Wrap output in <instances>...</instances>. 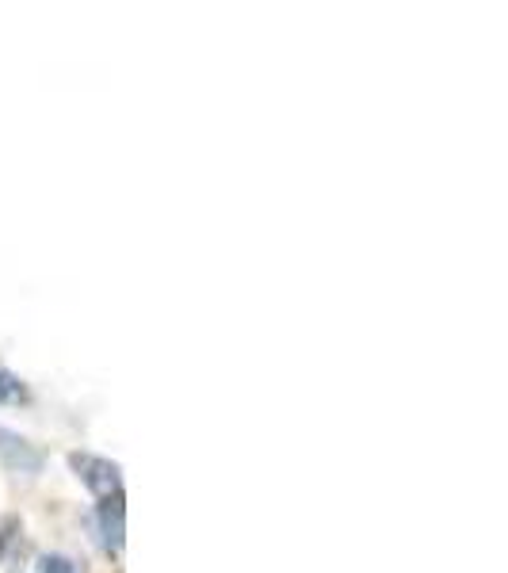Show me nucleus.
Instances as JSON below:
<instances>
[{"label": "nucleus", "instance_id": "obj_1", "mask_svg": "<svg viewBox=\"0 0 508 573\" xmlns=\"http://www.w3.org/2000/svg\"><path fill=\"white\" fill-rule=\"evenodd\" d=\"M69 467H73V474H77L96 497L123 493V478H119V467H115L111 459L88 455V451H73V455H69Z\"/></svg>", "mask_w": 508, "mask_h": 573}, {"label": "nucleus", "instance_id": "obj_2", "mask_svg": "<svg viewBox=\"0 0 508 573\" xmlns=\"http://www.w3.org/2000/svg\"><path fill=\"white\" fill-rule=\"evenodd\" d=\"M0 463L12 470V474H39L46 459L27 436L12 432V428H0Z\"/></svg>", "mask_w": 508, "mask_h": 573}, {"label": "nucleus", "instance_id": "obj_3", "mask_svg": "<svg viewBox=\"0 0 508 573\" xmlns=\"http://www.w3.org/2000/svg\"><path fill=\"white\" fill-rule=\"evenodd\" d=\"M96 524H100V543H104V551L107 554L123 551V539H127V501H123V493L100 497Z\"/></svg>", "mask_w": 508, "mask_h": 573}, {"label": "nucleus", "instance_id": "obj_4", "mask_svg": "<svg viewBox=\"0 0 508 573\" xmlns=\"http://www.w3.org/2000/svg\"><path fill=\"white\" fill-rule=\"evenodd\" d=\"M31 402V390L20 375H12L8 367H0V405H27Z\"/></svg>", "mask_w": 508, "mask_h": 573}, {"label": "nucleus", "instance_id": "obj_5", "mask_svg": "<svg viewBox=\"0 0 508 573\" xmlns=\"http://www.w3.org/2000/svg\"><path fill=\"white\" fill-rule=\"evenodd\" d=\"M35 570L39 573H81V566H77L73 558H65V554H39Z\"/></svg>", "mask_w": 508, "mask_h": 573}, {"label": "nucleus", "instance_id": "obj_6", "mask_svg": "<svg viewBox=\"0 0 508 573\" xmlns=\"http://www.w3.org/2000/svg\"><path fill=\"white\" fill-rule=\"evenodd\" d=\"M4 543H8V535H4V531H0V554H4Z\"/></svg>", "mask_w": 508, "mask_h": 573}]
</instances>
